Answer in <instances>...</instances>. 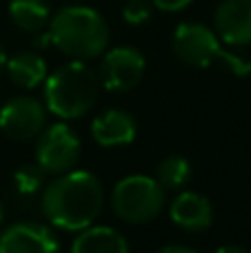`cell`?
<instances>
[{
  "label": "cell",
  "instance_id": "d6986e66",
  "mask_svg": "<svg viewBox=\"0 0 251 253\" xmlns=\"http://www.w3.org/2000/svg\"><path fill=\"white\" fill-rule=\"evenodd\" d=\"M151 2H154L156 9H163V11L173 13V11H180V9L189 7L194 0H151Z\"/></svg>",
  "mask_w": 251,
  "mask_h": 253
},
{
  "label": "cell",
  "instance_id": "7a4b0ae2",
  "mask_svg": "<svg viewBox=\"0 0 251 253\" xmlns=\"http://www.w3.org/2000/svg\"><path fill=\"white\" fill-rule=\"evenodd\" d=\"M49 38L65 56L91 60L109 47V27L96 9L69 4L49 20Z\"/></svg>",
  "mask_w": 251,
  "mask_h": 253
},
{
  "label": "cell",
  "instance_id": "3957f363",
  "mask_svg": "<svg viewBox=\"0 0 251 253\" xmlns=\"http://www.w3.org/2000/svg\"><path fill=\"white\" fill-rule=\"evenodd\" d=\"M96 71L83 60H71L44 78V100L51 114L62 120L83 118L98 98Z\"/></svg>",
  "mask_w": 251,
  "mask_h": 253
},
{
  "label": "cell",
  "instance_id": "52a82bcc",
  "mask_svg": "<svg viewBox=\"0 0 251 253\" xmlns=\"http://www.w3.org/2000/svg\"><path fill=\"white\" fill-rule=\"evenodd\" d=\"M145 56L133 47H114L105 51L100 65V83L109 91H129L145 76Z\"/></svg>",
  "mask_w": 251,
  "mask_h": 253
},
{
  "label": "cell",
  "instance_id": "2e32d148",
  "mask_svg": "<svg viewBox=\"0 0 251 253\" xmlns=\"http://www.w3.org/2000/svg\"><path fill=\"white\" fill-rule=\"evenodd\" d=\"M191 178V167L185 158L180 156H169L156 169V180L163 189H180L189 182Z\"/></svg>",
  "mask_w": 251,
  "mask_h": 253
},
{
  "label": "cell",
  "instance_id": "44dd1931",
  "mask_svg": "<svg viewBox=\"0 0 251 253\" xmlns=\"http://www.w3.org/2000/svg\"><path fill=\"white\" fill-rule=\"evenodd\" d=\"M216 253H249L247 249H243V247H234V245H229V247H220Z\"/></svg>",
  "mask_w": 251,
  "mask_h": 253
},
{
  "label": "cell",
  "instance_id": "4fadbf2b",
  "mask_svg": "<svg viewBox=\"0 0 251 253\" xmlns=\"http://www.w3.org/2000/svg\"><path fill=\"white\" fill-rule=\"evenodd\" d=\"M71 253H131L129 242L111 227H87L74 240Z\"/></svg>",
  "mask_w": 251,
  "mask_h": 253
},
{
  "label": "cell",
  "instance_id": "ac0fdd59",
  "mask_svg": "<svg viewBox=\"0 0 251 253\" xmlns=\"http://www.w3.org/2000/svg\"><path fill=\"white\" fill-rule=\"evenodd\" d=\"M154 13V2L151 0H127L123 9V18L129 25H142Z\"/></svg>",
  "mask_w": 251,
  "mask_h": 253
},
{
  "label": "cell",
  "instance_id": "e0dca14e",
  "mask_svg": "<svg viewBox=\"0 0 251 253\" xmlns=\"http://www.w3.org/2000/svg\"><path fill=\"white\" fill-rule=\"evenodd\" d=\"M44 169L36 162V165H25L13 173V187L20 196H34V193L42 191L44 187Z\"/></svg>",
  "mask_w": 251,
  "mask_h": 253
},
{
  "label": "cell",
  "instance_id": "9c48e42d",
  "mask_svg": "<svg viewBox=\"0 0 251 253\" xmlns=\"http://www.w3.org/2000/svg\"><path fill=\"white\" fill-rule=\"evenodd\" d=\"M0 253H60V245L47 224L25 220L2 231Z\"/></svg>",
  "mask_w": 251,
  "mask_h": 253
},
{
  "label": "cell",
  "instance_id": "277c9868",
  "mask_svg": "<svg viewBox=\"0 0 251 253\" xmlns=\"http://www.w3.org/2000/svg\"><path fill=\"white\" fill-rule=\"evenodd\" d=\"M171 47L173 53L189 67L207 69L213 62H220L236 76L251 74V60H247L240 53L222 49L216 31L209 29L207 25H200V22H182V25H178L171 36Z\"/></svg>",
  "mask_w": 251,
  "mask_h": 253
},
{
  "label": "cell",
  "instance_id": "5b68a950",
  "mask_svg": "<svg viewBox=\"0 0 251 253\" xmlns=\"http://www.w3.org/2000/svg\"><path fill=\"white\" fill-rule=\"evenodd\" d=\"M165 205V189L156 178L127 175L118 180L111 191V209L120 220L131 224H145L158 218Z\"/></svg>",
  "mask_w": 251,
  "mask_h": 253
},
{
  "label": "cell",
  "instance_id": "6da1fadb",
  "mask_svg": "<svg viewBox=\"0 0 251 253\" xmlns=\"http://www.w3.org/2000/svg\"><path fill=\"white\" fill-rule=\"evenodd\" d=\"M42 213L62 231H83L91 227L105 205L102 182L89 171H67L42 187Z\"/></svg>",
  "mask_w": 251,
  "mask_h": 253
},
{
  "label": "cell",
  "instance_id": "8992f818",
  "mask_svg": "<svg viewBox=\"0 0 251 253\" xmlns=\"http://www.w3.org/2000/svg\"><path fill=\"white\" fill-rule=\"evenodd\" d=\"M80 158V138L67 123H56L38 133L36 162L44 173L60 175L76 167Z\"/></svg>",
  "mask_w": 251,
  "mask_h": 253
},
{
  "label": "cell",
  "instance_id": "8fae6325",
  "mask_svg": "<svg viewBox=\"0 0 251 253\" xmlns=\"http://www.w3.org/2000/svg\"><path fill=\"white\" fill-rule=\"evenodd\" d=\"M169 215H171V220L180 229L196 233L211 227L213 209H211V202L205 196H200L196 191H182L169 205Z\"/></svg>",
  "mask_w": 251,
  "mask_h": 253
},
{
  "label": "cell",
  "instance_id": "5bb4252c",
  "mask_svg": "<svg viewBox=\"0 0 251 253\" xmlns=\"http://www.w3.org/2000/svg\"><path fill=\"white\" fill-rule=\"evenodd\" d=\"M4 69H7L11 83L22 89H36L47 78V62L38 53L31 51H22L16 53L13 58H9Z\"/></svg>",
  "mask_w": 251,
  "mask_h": 253
},
{
  "label": "cell",
  "instance_id": "30bf717a",
  "mask_svg": "<svg viewBox=\"0 0 251 253\" xmlns=\"http://www.w3.org/2000/svg\"><path fill=\"white\" fill-rule=\"evenodd\" d=\"M216 34L231 47L251 44V0H222L213 13Z\"/></svg>",
  "mask_w": 251,
  "mask_h": 253
},
{
  "label": "cell",
  "instance_id": "603a6c76",
  "mask_svg": "<svg viewBox=\"0 0 251 253\" xmlns=\"http://www.w3.org/2000/svg\"><path fill=\"white\" fill-rule=\"evenodd\" d=\"M0 222H2V205H0Z\"/></svg>",
  "mask_w": 251,
  "mask_h": 253
},
{
  "label": "cell",
  "instance_id": "ba28073f",
  "mask_svg": "<svg viewBox=\"0 0 251 253\" xmlns=\"http://www.w3.org/2000/svg\"><path fill=\"white\" fill-rule=\"evenodd\" d=\"M47 111L36 98L16 96L0 109V129L13 140H31L44 129Z\"/></svg>",
  "mask_w": 251,
  "mask_h": 253
},
{
  "label": "cell",
  "instance_id": "7402d4cb",
  "mask_svg": "<svg viewBox=\"0 0 251 253\" xmlns=\"http://www.w3.org/2000/svg\"><path fill=\"white\" fill-rule=\"evenodd\" d=\"M4 65H7V53H4L2 44H0V71L4 69Z\"/></svg>",
  "mask_w": 251,
  "mask_h": 253
},
{
  "label": "cell",
  "instance_id": "ffe728a7",
  "mask_svg": "<svg viewBox=\"0 0 251 253\" xmlns=\"http://www.w3.org/2000/svg\"><path fill=\"white\" fill-rule=\"evenodd\" d=\"M158 253H196V251L191 249V247H185V245H167Z\"/></svg>",
  "mask_w": 251,
  "mask_h": 253
},
{
  "label": "cell",
  "instance_id": "7c38bea8",
  "mask_svg": "<svg viewBox=\"0 0 251 253\" xmlns=\"http://www.w3.org/2000/svg\"><path fill=\"white\" fill-rule=\"evenodd\" d=\"M138 125L129 111L109 109L91 123V135L100 147H123L133 142Z\"/></svg>",
  "mask_w": 251,
  "mask_h": 253
},
{
  "label": "cell",
  "instance_id": "9a60e30c",
  "mask_svg": "<svg viewBox=\"0 0 251 253\" xmlns=\"http://www.w3.org/2000/svg\"><path fill=\"white\" fill-rule=\"evenodd\" d=\"M9 16L13 25L25 31H42L51 20V11L44 0H11Z\"/></svg>",
  "mask_w": 251,
  "mask_h": 253
}]
</instances>
